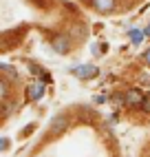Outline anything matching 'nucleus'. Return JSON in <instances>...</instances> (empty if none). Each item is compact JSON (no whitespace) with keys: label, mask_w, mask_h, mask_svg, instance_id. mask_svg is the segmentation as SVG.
I'll list each match as a JSON object with an SVG mask.
<instances>
[{"label":"nucleus","mask_w":150,"mask_h":157,"mask_svg":"<svg viewBox=\"0 0 150 157\" xmlns=\"http://www.w3.org/2000/svg\"><path fill=\"white\" fill-rule=\"evenodd\" d=\"M144 100H146V95L141 93V89H128L126 95H124L126 106H130V109H141Z\"/></svg>","instance_id":"obj_1"},{"label":"nucleus","mask_w":150,"mask_h":157,"mask_svg":"<svg viewBox=\"0 0 150 157\" xmlns=\"http://www.w3.org/2000/svg\"><path fill=\"white\" fill-rule=\"evenodd\" d=\"M51 47H53V51H55V53H69L71 51V38L69 36H62V33H58V36H53L51 38Z\"/></svg>","instance_id":"obj_2"},{"label":"nucleus","mask_w":150,"mask_h":157,"mask_svg":"<svg viewBox=\"0 0 150 157\" xmlns=\"http://www.w3.org/2000/svg\"><path fill=\"white\" fill-rule=\"evenodd\" d=\"M42 95H44V82L42 80H36L27 86V100L36 102V100H42Z\"/></svg>","instance_id":"obj_3"},{"label":"nucleus","mask_w":150,"mask_h":157,"mask_svg":"<svg viewBox=\"0 0 150 157\" xmlns=\"http://www.w3.org/2000/svg\"><path fill=\"white\" fill-rule=\"evenodd\" d=\"M71 73H73L75 78L88 80V78H95V75H97V67H95V64H80V67H75Z\"/></svg>","instance_id":"obj_4"},{"label":"nucleus","mask_w":150,"mask_h":157,"mask_svg":"<svg viewBox=\"0 0 150 157\" xmlns=\"http://www.w3.org/2000/svg\"><path fill=\"white\" fill-rule=\"evenodd\" d=\"M66 128H69V117H66V115H58V117L51 122L49 133H51V135H62Z\"/></svg>","instance_id":"obj_5"},{"label":"nucleus","mask_w":150,"mask_h":157,"mask_svg":"<svg viewBox=\"0 0 150 157\" xmlns=\"http://www.w3.org/2000/svg\"><path fill=\"white\" fill-rule=\"evenodd\" d=\"M91 5L97 9L99 13H111L115 9V0H91Z\"/></svg>","instance_id":"obj_6"},{"label":"nucleus","mask_w":150,"mask_h":157,"mask_svg":"<svg viewBox=\"0 0 150 157\" xmlns=\"http://www.w3.org/2000/svg\"><path fill=\"white\" fill-rule=\"evenodd\" d=\"M128 36H130L133 44H141V40H144V36H146V31H139V29H130V31H128Z\"/></svg>","instance_id":"obj_7"},{"label":"nucleus","mask_w":150,"mask_h":157,"mask_svg":"<svg viewBox=\"0 0 150 157\" xmlns=\"http://www.w3.org/2000/svg\"><path fill=\"white\" fill-rule=\"evenodd\" d=\"M0 69H2L7 75H11V78H16V80H18V71H16L13 67H9V64H0Z\"/></svg>","instance_id":"obj_8"},{"label":"nucleus","mask_w":150,"mask_h":157,"mask_svg":"<svg viewBox=\"0 0 150 157\" xmlns=\"http://www.w3.org/2000/svg\"><path fill=\"white\" fill-rule=\"evenodd\" d=\"M0 95H2V100H7V95H9V84H7V80H0Z\"/></svg>","instance_id":"obj_9"},{"label":"nucleus","mask_w":150,"mask_h":157,"mask_svg":"<svg viewBox=\"0 0 150 157\" xmlns=\"http://www.w3.org/2000/svg\"><path fill=\"white\" fill-rule=\"evenodd\" d=\"M141 111H144V113H150V95H146V100H144V104H141Z\"/></svg>","instance_id":"obj_10"},{"label":"nucleus","mask_w":150,"mask_h":157,"mask_svg":"<svg viewBox=\"0 0 150 157\" xmlns=\"http://www.w3.org/2000/svg\"><path fill=\"white\" fill-rule=\"evenodd\" d=\"M144 64L150 67V49H146V53H144Z\"/></svg>","instance_id":"obj_11"},{"label":"nucleus","mask_w":150,"mask_h":157,"mask_svg":"<svg viewBox=\"0 0 150 157\" xmlns=\"http://www.w3.org/2000/svg\"><path fill=\"white\" fill-rule=\"evenodd\" d=\"M141 84L150 86V75H148V73H144V75H141Z\"/></svg>","instance_id":"obj_12"},{"label":"nucleus","mask_w":150,"mask_h":157,"mask_svg":"<svg viewBox=\"0 0 150 157\" xmlns=\"http://www.w3.org/2000/svg\"><path fill=\"white\" fill-rule=\"evenodd\" d=\"M42 82H44V84H47V82H51V75H49V73H42Z\"/></svg>","instance_id":"obj_13"},{"label":"nucleus","mask_w":150,"mask_h":157,"mask_svg":"<svg viewBox=\"0 0 150 157\" xmlns=\"http://www.w3.org/2000/svg\"><path fill=\"white\" fill-rule=\"evenodd\" d=\"M146 36H150V25H148V29H146Z\"/></svg>","instance_id":"obj_14"}]
</instances>
